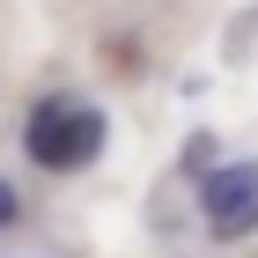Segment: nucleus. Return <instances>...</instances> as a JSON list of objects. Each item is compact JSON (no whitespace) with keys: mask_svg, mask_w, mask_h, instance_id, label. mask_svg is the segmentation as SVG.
Here are the masks:
<instances>
[{"mask_svg":"<svg viewBox=\"0 0 258 258\" xmlns=\"http://www.w3.org/2000/svg\"><path fill=\"white\" fill-rule=\"evenodd\" d=\"M15 221V184H0V229Z\"/></svg>","mask_w":258,"mask_h":258,"instance_id":"3","label":"nucleus"},{"mask_svg":"<svg viewBox=\"0 0 258 258\" xmlns=\"http://www.w3.org/2000/svg\"><path fill=\"white\" fill-rule=\"evenodd\" d=\"M199 214L214 236H251L258 229V162H236V170H214L199 184Z\"/></svg>","mask_w":258,"mask_h":258,"instance_id":"2","label":"nucleus"},{"mask_svg":"<svg viewBox=\"0 0 258 258\" xmlns=\"http://www.w3.org/2000/svg\"><path fill=\"white\" fill-rule=\"evenodd\" d=\"M22 148L37 170H81V162L103 155V111L96 103H67V96H44L30 118H22Z\"/></svg>","mask_w":258,"mask_h":258,"instance_id":"1","label":"nucleus"}]
</instances>
